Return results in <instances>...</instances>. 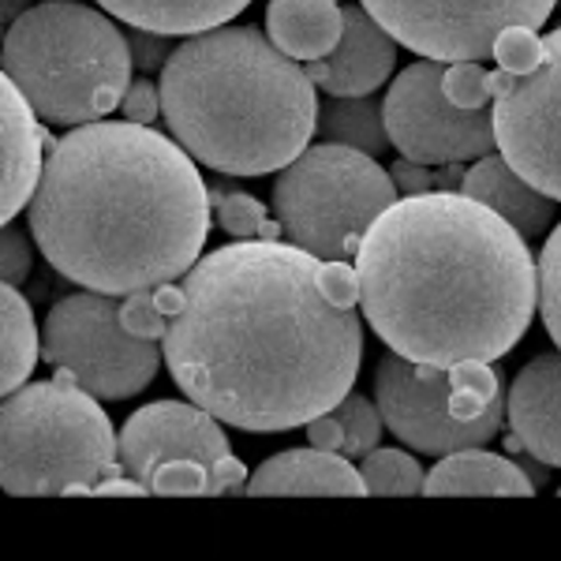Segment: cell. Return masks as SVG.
<instances>
[{
  "instance_id": "1",
  "label": "cell",
  "mask_w": 561,
  "mask_h": 561,
  "mask_svg": "<svg viewBox=\"0 0 561 561\" xmlns=\"http://www.w3.org/2000/svg\"><path fill=\"white\" fill-rule=\"evenodd\" d=\"M176 386L240 431H293L352 393L364 330L330 300L322 259L296 243L240 240L153 288Z\"/></svg>"
},
{
  "instance_id": "2",
  "label": "cell",
  "mask_w": 561,
  "mask_h": 561,
  "mask_svg": "<svg viewBox=\"0 0 561 561\" xmlns=\"http://www.w3.org/2000/svg\"><path fill=\"white\" fill-rule=\"evenodd\" d=\"M356 274L364 319L415 364H494L539 307L528 237L465 192L397 198L359 243Z\"/></svg>"
},
{
  "instance_id": "3",
  "label": "cell",
  "mask_w": 561,
  "mask_h": 561,
  "mask_svg": "<svg viewBox=\"0 0 561 561\" xmlns=\"http://www.w3.org/2000/svg\"><path fill=\"white\" fill-rule=\"evenodd\" d=\"M195 158L150 124L94 121L45 158L26 225L57 274L105 296L184 277L210 237Z\"/></svg>"
},
{
  "instance_id": "4",
  "label": "cell",
  "mask_w": 561,
  "mask_h": 561,
  "mask_svg": "<svg viewBox=\"0 0 561 561\" xmlns=\"http://www.w3.org/2000/svg\"><path fill=\"white\" fill-rule=\"evenodd\" d=\"M307 68L255 26H214L180 42L161 71V116L198 165L225 176L280 173L319 128Z\"/></svg>"
},
{
  "instance_id": "5",
  "label": "cell",
  "mask_w": 561,
  "mask_h": 561,
  "mask_svg": "<svg viewBox=\"0 0 561 561\" xmlns=\"http://www.w3.org/2000/svg\"><path fill=\"white\" fill-rule=\"evenodd\" d=\"M4 76L45 124L79 128L121 108L131 87V45L105 12L71 0L34 4L4 31Z\"/></svg>"
},
{
  "instance_id": "6",
  "label": "cell",
  "mask_w": 561,
  "mask_h": 561,
  "mask_svg": "<svg viewBox=\"0 0 561 561\" xmlns=\"http://www.w3.org/2000/svg\"><path fill=\"white\" fill-rule=\"evenodd\" d=\"M121 434L76 375L57 367L49 382L20 386L0 404V483L8 494H94L124 472Z\"/></svg>"
},
{
  "instance_id": "7",
  "label": "cell",
  "mask_w": 561,
  "mask_h": 561,
  "mask_svg": "<svg viewBox=\"0 0 561 561\" xmlns=\"http://www.w3.org/2000/svg\"><path fill=\"white\" fill-rule=\"evenodd\" d=\"M397 195L389 169L370 153L319 142L277 173L274 214L288 243L319 259H352Z\"/></svg>"
},
{
  "instance_id": "8",
  "label": "cell",
  "mask_w": 561,
  "mask_h": 561,
  "mask_svg": "<svg viewBox=\"0 0 561 561\" xmlns=\"http://www.w3.org/2000/svg\"><path fill=\"white\" fill-rule=\"evenodd\" d=\"M121 296L76 293L53 304L45 319L42 356L65 367L98 401H128L142 393L161 367V341L135 337L121 319Z\"/></svg>"
},
{
  "instance_id": "9",
  "label": "cell",
  "mask_w": 561,
  "mask_h": 561,
  "mask_svg": "<svg viewBox=\"0 0 561 561\" xmlns=\"http://www.w3.org/2000/svg\"><path fill=\"white\" fill-rule=\"evenodd\" d=\"M404 49L427 60L494 57V42L505 26L539 31L558 0H359Z\"/></svg>"
},
{
  "instance_id": "10",
  "label": "cell",
  "mask_w": 561,
  "mask_h": 561,
  "mask_svg": "<svg viewBox=\"0 0 561 561\" xmlns=\"http://www.w3.org/2000/svg\"><path fill=\"white\" fill-rule=\"evenodd\" d=\"M497 150L542 195L561 203V26L542 38V60L524 76L494 68Z\"/></svg>"
},
{
  "instance_id": "11",
  "label": "cell",
  "mask_w": 561,
  "mask_h": 561,
  "mask_svg": "<svg viewBox=\"0 0 561 561\" xmlns=\"http://www.w3.org/2000/svg\"><path fill=\"white\" fill-rule=\"evenodd\" d=\"M375 404L382 409L386 427L404 442V446L420 449L431 457H446L457 449H476L486 446L502 427V409L497 401L494 409H486L476 420L454 412V375L449 367L434 364H415V359L401 356L389 348L378 359L375 375Z\"/></svg>"
},
{
  "instance_id": "12",
  "label": "cell",
  "mask_w": 561,
  "mask_h": 561,
  "mask_svg": "<svg viewBox=\"0 0 561 561\" xmlns=\"http://www.w3.org/2000/svg\"><path fill=\"white\" fill-rule=\"evenodd\" d=\"M442 60H420L393 79L382 102L393 150L423 165H460L494 153V116L486 108L454 105L442 90Z\"/></svg>"
},
{
  "instance_id": "13",
  "label": "cell",
  "mask_w": 561,
  "mask_h": 561,
  "mask_svg": "<svg viewBox=\"0 0 561 561\" xmlns=\"http://www.w3.org/2000/svg\"><path fill=\"white\" fill-rule=\"evenodd\" d=\"M225 454H229V438L217 427V415L195 401H153L128 415L121 431V465L124 472L142 479V483L165 460L192 457L203 460V465H214Z\"/></svg>"
},
{
  "instance_id": "14",
  "label": "cell",
  "mask_w": 561,
  "mask_h": 561,
  "mask_svg": "<svg viewBox=\"0 0 561 561\" xmlns=\"http://www.w3.org/2000/svg\"><path fill=\"white\" fill-rule=\"evenodd\" d=\"M397 42L364 4H345V34L341 45L322 60L307 65L314 87L333 98H364L393 76L397 68Z\"/></svg>"
},
{
  "instance_id": "15",
  "label": "cell",
  "mask_w": 561,
  "mask_h": 561,
  "mask_svg": "<svg viewBox=\"0 0 561 561\" xmlns=\"http://www.w3.org/2000/svg\"><path fill=\"white\" fill-rule=\"evenodd\" d=\"M57 142L45 135V121L23 98V90L4 76L0 83V217L12 221L23 206H31L42 184V150Z\"/></svg>"
},
{
  "instance_id": "16",
  "label": "cell",
  "mask_w": 561,
  "mask_h": 561,
  "mask_svg": "<svg viewBox=\"0 0 561 561\" xmlns=\"http://www.w3.org/2000/svg\"><path fill=\"white\" fill-rule=\"evenodd\" d=\"M505 415L531 457L561 468V352H542L520 367L505 397Z\"/></svg>"
},
{
  "instance_id": "17",
  "label": "cell",
  "mask_w": 561,
  "mask_h": 561,
  "mask_svg": "<svg viewBox=\"0 0 561 561\" xmlns=\"http://www.w3.org/2000/svg\"><path fill=\"white\" fill-rule=\"evenodd\" d=\"M367 483L345 454L330 449H285L248 479V494H364Z\"/></svg>"
},
{
  "instance_id": "18",
  "label": "cell",
  "mask_w": 561,
  "mask_h": 561,
  "mask_svg": "<svg viewBox=\"0 0 561 561\" xmlns=\"http://www.w3.org/2000/svg\"><path fill=\"white\" fill-rule=\"evenodd\" d=\"M460 192L468 198H476V203L491 206L494 214H502L513 229L524 232V237H539L550 225V217H554V198L542 195L536 184H528V180H524L505 158H497V153H486V158H479L476 165L468 169Z\"/></svg>"
},
{
  "instance_id": "19",
  "label": "cell",
  "mask_w": 561,
  "mask_h": 561,
  "mask_svg": "<svg viewBox=\"0 0 561 561\" xmlns=\"http://www.w3.org/2000/svg\"><path fill=\"white\" fill-rule=\"evenodd\" d=\"M266 34L293 60H322L341 45L345 8L341 0H270Z\"/></svg>"
},
{
  "instance_id": "20",
  "label": "cell",
  "mask_w": 561,
  "mask_h": 561,
  "mask_svg": "<svg viewBox=\"0 0 561 561\" xmlns=\"http://www.w3.org/2000/svg\"><path fill=\"white\" fill-rule=\"evenodd\" d=\"M113 20H124L128 26L153 34H203L214 26H225L229 20H237L251 0H98Z\"/></svg>"
},
{
  "instance_id": "21",
  "label": "cell",
  "mask_w": 561,
  "mask_h": 561,
  "mask_svg": "<svg viewBox=\"0 0 561 561\" xmlns=\"http://www.w3.org/2000/svg\"><path fill=\"white\" fill-rule=\"evenodd\" d=\"M536 483L524 476L520 465L486 454L483 446L446 454L427 472L423 494H531Z\"/></svg>"
},
{
  "instance_id": "22",
  "label": "cell",
  "mask_w": 561,
  "mask_h": 561,
  "mask_svg": "<svg viewBox=\"0 0 561 561\" xmlns=\"http://www.w3.org/2000/svg\"><path fill=\"white\" fill-rule=\"evenodd\" d=\"M42 356L38 325H34L31 304L20 296V285L0 288V389L15 393L26 378H31L34 364Z\"/></svg>"
},
{
  "instance_id": "23",
  "label": "cell",
  "mask_w": 561,
  "mask_h": 561,
  "mask_svg": "<svg viewBox=\"0 0 561 561\" xmlns=\"http://www.w3.org/2000/svg\"><path fill=\"white\" fill-rule=\"evenodd\" d=\"M319 135L325 142H341V147L364 150L370 158L386 153L389 142L386 128V108L378 102H370V94L364 98H333L322 105L319 113Z\"/></svg>"
},
{
  "instance_id": "24",
  "label": "cell",
  "mask_w": 561,
  "mask_h": 561,
  "mask_svg": "<svg viewBox=\"0 0 561 561\" xmlns=\"http://www.w3.org/2000/svg\"><path fill=\"white\" fill-rule=\"evenodd\" d=\"M359 476H364L370 494H420L427 486L420 460L401 454V449H370L359 460Z\"/></svg>"
},
{
  "instance_id": "25",
  "label": "cell",
  "mask_w": 561,
  "mask_h": 561,
  "mask_svg": "<svg viewBox=\"0 0 561 561\" xmlns=\"http://www.w3.org/2000/svg\"><path fill=\"white\" fill-rule=\"evenodd\" d=\"M210 203H214V217L225 232H232L237 240H280L285 229L280 221H270L266 210L259 206V198L243 195V192H221V187H210Z\"/></svg>"
},
{
  "instance_id": "26",
  "label": "cell",
  "mask_w": 561,
  "mask_h": 561,
  "mask_svg": "<svg viewBox=\"0 0 561 561\" xmlns=\"http://www.w3.org/2000/svg\"><path fill=\"white\" fill-rule=\"evenodd\" d=\"M449 375H454V412L465 420H476L502 401V375L491 364H457L449 367Z\"/></svg>"
},
{
  "instance_id": "27",
  "label": "cell",
  "mask_w": 561,
  "mask_h": 561,
  "mask_svg": "<svg viewBox=\"0 0 561 561\" xmlns=\"http://www.w3.org/2000/svg\"><path fill=\"white\" fill-rule=\"evenodd\" d=\"M337 420L345 423V454L348 460H364L370 449H378V438H382V409L367 401L359 393H348L345 401L337 404Z\"/></svg>"
},
{
  "instance_id": "28",
  "label": "cell",
  "mask_w": 561,
  "mask_h": 561,
  "mask_svg": "<svg viewBox=\"0 0 561 561\" xmlns=\"http://www.w3.org/2000/svg\"><path fill=\"white\" fill-rule=\"evenodd\" d=\"M539 314L550 341L561 348V221L539 251Z\"/></svg>"
},
{
  "instance_id": "29",
  "label": "cell",
  "mask_w": 561,
  "mask_h": 561,
  "mask_svg": "<svg viewBox=\"0 0 561 561\" xmlns=\"http://www.w3.org/2000/svg\"><path fill=\"white\" fill-rule=\"evenodd\" d=\"M442 90H446L449 102L460 108H486L494 102L491 71L479 68V60H457V65H446Z\"/></svg>"
},
{
  "instance_id": "30",
  "label": "cell",
  "mask_w": 561,
  "mask_h": 561,
  "mask_svg": "<svg viewBox=\"0 0 561 561\" xmlns=\"http://www.w3.org/2000/svg\"><path fill=\"white\" fill-rule=\"evenodd\" d=\"M542 60V38L531 26H505L494 42V65L513 76H524Z\"/></svg>"
},
{
  "instance_id": "31",
  "label": "cell",
  "mask_w": 561,
  "mask_h": 561,
  "mask_svg": "<svg viewBox=\"0 0 561 561\" xmlns=\"http://www.w3.org/2000/svg\"><path fill=\"white\" fill-rule=\"evenodd\" d=\"M147 483L150 494H210V465L192 457L165 460Z\"/></svg>"
},
{
  "instance_id": "32",
  "label": "cell",
  "mask_w": 561,
  "mask_h": 561,
  "mask_svg": "<svg viewBox=\"0 0 561 561\" xmlns=\"http://www.w3.org/2000/svg\"><path fill=\"white\" fill-rule=\"evenodd\" d=\"M121 319L135 333V337H147V341H161V337H165V330H169V319L161 314L158 300H153V288H142V293L124 296Z\"/></svg>"
},
{
  "instance_id": "33",
  "label": "cell",
  "mask_w": 561,
  "mask_h": 561,
  "mask_svg": "<svg viewBox=\"0 0 561 561\" xmlns=\"http://www.w3.org/2000/svg\"><path fill=\"white\" fill-rule=\"evenodd\" d=\"M31 240L23 232L12 229V221L4 225V255H0V274H4V285H23L26 274H31Z\"/></svg>"
},
{
  "instance_id": "34",
  "label": "cell",
  "mask_w": 561,
  "mask_h": 561,
  "mask_svg": "<svg viewBox=\"0 0 561 561\" xmlns=\"http://www.w3.org/2000/svg\"><path fill=\"white\" fill-rule=\"evenodd\" d=\"M165 38H169V34H153V31H139V26H131L128 45H131L135 68H142V71L165 68L169 57H173V49H169Z\"/></svg>"
},
{
  "instance_id": "35",
  "label": "cell",
  "mask_w": 561,
  "mask_h": 561,
  "mask_svg": "<svg viewBox=\"0 0 561 561\" xmlns=\"http://www.w3.org/2000/svg\"><path fill=\"white\" fill-rule=\"evenodd\" d=\"M124 116L135 124H153L161 113V83H147V79H135L128 87V94H124Z\"/></svg>"
},
{
  "instance_id": "36",
  "label": "cell",
  "mask_w": 561,
  "mask_h": 561,
  "mask_svg": "<svg viewBox=\"0 0 561 561\" xmlns=\"http://www.w3.org/2000/svg\"><path fill=\"white\" fill-rule=\"evenodd\" d=\"M389 176H393L397 192L401 195H427V192H438V176L431 173L423 161H412V158H401L397 165H389Z\"/></svg>"
},
{
  "instance_id": "37",
  "label": "cell",
  "mask_w": 561,
  "mask_h": 561,
  "mask_svg": "<svg viewBox=\"0 0 561 561\" xmlns=\"http://www.w3.org/2000/svg\"><path fill=\"white\" fill-rule=\"evenodd\" d=\"M248 491V468L243 460H237L232 454L217 457L210 465V494H237Z\"/></svg>"
},
{
  "instance_id": "38",
  "label": "cell",
  "mask_w": 561,
  "mask_h": 561,
  "mask_svg": "<svg viewBox=\"0 0 561 561\" xmlns=\"http://www.w3.org/2000/svg\"><path fill=\"white\" fill-rule=\"evenodd\" d=\"M307 438H311V446L341 454V449H345V423L337 420V412H322L307 423Z\"/></svg>"
},
{
  "instance_id": "39",
  "label": "cell",
  "mask_w": 561,
  "mask_h": 561,
  "mask_svg": "<svg viewBox=\"0 0 561 561\" xmlns=\"http://www.w3.org/2000/svg\"><path fill=\"white\" fill-rule=\"evenodd\" d=\"M94 494H150V486L142 483V479H135V476L124 479L121 472H116V476L98 479V483H94Z\"/></svg>"
}]
</instances>
